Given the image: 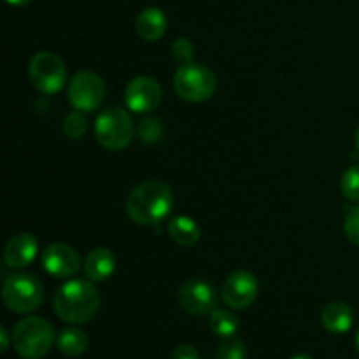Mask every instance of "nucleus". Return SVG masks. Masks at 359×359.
Instances as JSON below:
<instances>
[{
    "label": "nucleus",
    "mask_w": 359,
    "mask_h": 359,
    "mask_svg": "<svg viewBox=\"0 0 359 359\" xmlns=\"http://www.w3.org/2000/svg\"><path fill=\"white\" fill-rule=\"evenodd\" d=\"M174 195L167 184L160 181H146L130 191L126 198V214L142 226H154L170 214Z\"/></svg>",
    "instance_id": "f257e3e1"
},
{
    "label": "nucleus",
    "mask_w": 359,
    "mask_h": 359,
    "mask_svg": "<svg viewBox=\"0 0 359 359\" xmlns=\"http://www.w3.org/2000/svg\"><path fill=\"white\" fill-rule=\"evenodd\" d=\"M53 307L62 321L83 325L97 316L100 309V294L91 280L72 279L56 291Z\"/></svg>",
    "instance_id": "f03ea898"
},
{
    "label": "nucleus",
    "mask_w": 359,
    "mask_h": 359,
    "mask_svg": "<svg viewBox=\"0 0 359 359\" xmlns=\"http://www.w3.org/2000/svg\"><path fill=\"white\" fill-rule=\"evenodd\" d=\"M55 330L42 318H25L14 326L13 346L23 359H42L55 344Z\"/></svg>",
    "instance_id": "7ed1b4c3"
},
{
    "label": "nucleus",
    "mask_w": 359,
    "mask_h": 359,
    "mask_svg": "<svg viewBox=\"0 0 359 359\" xmlns=\"http://www.w3.org/2000/svg\"><path fill=\"white\" fill-rule=\"evenodd\" d=\"M133 121L121 107H107L95 119V139L104 149L121 151L132 142Z\"/></svg>",
    "instance_id": "20e7f679"
},
{
    "label": "nucleus",
    "mask_w": 359,
    "mask_h": 359,
    "mask_svg": "<svg viewBox=\"0 0 359 359\" xmlns=\"http://www.w3.org/2000/svg\"><path fill=\"white\" fill-rule=\"evenodd\" d=\"M174 90L182 100L200 104L209 100L216 91V76L203 63H184L175 70Z\"/></svg>",
    "instance_id": "39448f33"
},
{
    "label": "nucleus",
    "mask_w": 359,
    "mask_h": 359,
    "mask_svg": "<svg viewBox=\"0 0 359 359\" xmlns=\"http://www.w3.org/2000/svg\"><path fill=\"white\" fill-rule=\"evenodd\" d=\"M44 298L42 283L32 273H13L2 287V300L11 312L30 314L37 311Z\"/></svg>",
    "instance_id": "423d86ee"
},
{
    "label": "nucleus",
    "mask_w": 359,
    "mask_h": 359,
    "mask_svg": "<svg viewBox=\"0 0 359 359\" xmlns=\"http://www.w3.org/2000/svg\"><path fill=\"white\" fill-rule=\"evenodd\" d=\"M28 77L39 93L55 95L65 86L67 67L55 53L39 51L28 63Z\"/></svg>",
    "instance_id": "0eeeda50"
},
{
    "label": "nucleus",
    "mask_w": 359,
    "mask_h": 359,
    "mask_svg": "<svg viewBox=\"0 0 359 359\" xmlns=\"http://www.w3.org/2000/svg\"><path fill=\"white\" fill-rule=\"evenodd\" d=\"M105 98V84L98 74L81 70L72 77L69 86V102L76 111L93 112Z\"/></svg>",
    "instance_id": "6e6552de"
},
{
    "label": "nucleus",
    "mask_w": 359,
    "mask_h": 359,
    "mask_svg": "<svg viewBox=\"0 0 359 359\" xmlns=\"http://www.w3.org/2000/svg\"><path fill=\"white\" fill-rule=\"evenodd\" d=\"M177 302L191 316H207L216 311L217 293L212 284L202 279H191L179 287Z\"/></svg>",
    "instance_id": "1a4fd4ad"
},
{
    "label": "nucleus",
    "mask_w": 359,
    "mask_h": 359,
    "mask_svg": "<svg viewBox=\"0 0 359 359\" xmlns=\"http://www.w3.org/2000/svg\"><path fill=\"white\" fill-rule=\"evenodd\" d=\"M221 294L228 307L233 311H244L251 307L258 297V280L255 273L248 270H237L226 277Z\"/></svg>",
    "instance_id": "9d476101"
},
{
    "label": "nucleus",
    "mask_w": 359,
    "mask_h": 359,
    "mask_svg": "<svg viewBox=\"0 0 359 359\" xmlns=\"http://www.w3.org/2000/svg\"><path fill=\"white\" fill-rule=\"evenodd\" d=\"M161 102V86L154 77L137 76L126 84L125 104L137 114L153 112Z\"/></svg>",
    "instance_id": "9b49d317"
},
{
    "label": "nucleus",
    "mask_w": 359,
    "mask_h": 359,
    "mask_svg": "<svg viewBox=\"0 0 359 359\" xmlns=\"http://www.w3.org/2000/svg\"><path fill=\"white\" fill-rule=\"evenodd\" d=\"M42 269L56 279H70L81 270V258L76 249L63 242L49 244L41 256Z\"/></svg>",
    "instance_id": "f8f14e48"
},
{
    "label": "nucleus",
    "mask_w": 359,
    "mask_h": 359,
    "mask_svg": "<svg viewBox=\"0 0 359 359\" xmlns=\"http://www.w3.org/2000/svg\"><path fill=\"white\" fill-rule=\"evenodd\" d=\"M39 252V242L32 233H18L9 238L4 251V259L9 269L21 270L30 265Z\"/></svg>",
    "instance_id": "ddd939ff"
},
{
    "label": "nucleus",
    "mask_w": 359,
    "mask_h": 359,
    "mask_svg": "<svg viewBox=\"0 0 359 359\" xmlns=\"http://www.w3.org/2000/svg\"><path fill=\"white\" fill-rule=\"evenodd\" d=\"M84 276L91 283H104L114 273L116 256L107 248H97L84 259Z\"/></svg>",
    "instance_id": "4468645a"
},
{
    "label": "nucleus",
    "mask_w": 359,
    "mask_h": 359,
    "mask_svg": "<svg viewBox=\"0 0 359 359\" xmlns=\"http://www.w3.org/2000/svg\"><path fill=\"white\" fill-rule=\"evenodd\" d=\"M354 323V311L346 302H332L321 312V325L333 335H342L351 330Z\"/></svg>",
    "instance_id": "2eb2a0df"
},
{
    "label": "nucleus",
    "mask_w": 359,
    "mask_h": 359,
    "mask_svg": "<svg viewBox=\"0 0 359 359\" xmlns=\"http://www.w3.org/2000/svg\"><path fill=\"white\" fill-rule=\"evenodd\" d=\"M167 16L158 7H147L137 16L135 30L140 39L147 42L160 41L167 32Z\"/></svg>",
    "instance_id": "dca6fc26"
},
{
    "label": "nucleus",
    "mask_w": 359,
    "mask_h": 359,
    "mask_svg": "<svg viewBox=\"0 0 359 359\" xmlns=\"http://www.w3.org/2000/svg\"><path fill=\"white\" fill-rule=\"evenodd\" d=\"M168 237L182 248H191L200 241V226L188 216H177L168 221Z\"/></svg>",
    "instance_id": "f3484780"
},
{
    "label": "nucleus",
    "mask_w": 359,
    "mask_h": 359,
    "mask_svg": "<svg viewBox=\"0 0 359 359\" xmlns=\"http://www.w3.org/2000/svg\"><path fill=\"white\" fill-rule=\"evenodd\" d=\"M56 347L67 358H77L86 353L88 337L79 328H65L56 337Z\"/></svg>",
    "instance_id": "a211bd4d"
},
{
    "label": "nucleus",
    "mask_w": 359,
    "mask_h": 359,
    "mask_svg": "<svg viewBox=\"0 0 359 359\" xmlns=\"http://www.w3.org/2000/svg\"><path fill=\"white\" fill-rule=\"evenodd\" d=\"M238 328H241V323H238V318L233 312L216 309L210 314V330L221 339H233Z\"/></svg>",
    "instance_id": "6ab92c4d"
},
{
    "label": "nucleus",
    "mask_w": 359,
    "mask_h": 359,
    "mask_svg": "<svg viewBox=\"0 0 359 359\" xmlns=\"http://www.w3.org/2000/svg\"><path fill=\"white\" fill-rule=\"evenodd\" d=\"M161 133H163V125L156 116H147L137 126V135L144 144L158 142L161 139Z\"/></svg>",
    "instance_id": "aec40b11"
},
{
    "label": "nucleus",
    "mask_w": 359,
    "mask_h": 359,
    "mask_svg": "<svg viewBox=\"0 0 359 359\" xmlns=\"http://www.w3.org/2000/svg\"><path fill=\"white\" fill-rule=\"evenodd\" d=\"M342 195L351 202H359V165H353L344 172L340 179Z\"/></svg>",
    "instance_id": "412c9836"
},
{
    "label": "nucleus",
    "mask_w": 359,
    "mask_h": 359,
    "mask_svg": "<svg viewBox=\"0 0 359 359\" xmlns=\"http://www.w3.org/2000/svg\"><path fill=\"white\" fill-rule=\"evenodd\" d=\"M88 130V121L84 118V114L81 111L70 112L65 116V121H63V132L69 139L79 140L81 137L86 133Z\"/></svg>",
    "instance_id": "4be33fe9"
},
{
    "label": "nucleus",
    "mask_w": 359,
    "mask_h": 359,
    "mask_svg": "<svg viewBox=\"0 0 359 359\" xmlns=\"http://www.w3.org/2000/svg\"><path fill=\"white\" fill-rule=\"evenodd\" d=\"M245 346L238 339H226L217 347L216 359H245Z\"/></svg>",
    "instance_id": "5701e85b"
},
{
    "label": "nucleus",
    "mask_w": 359,
    "mask_h": 359,
    "mask_svg": "<svg viewBox=\"0 0 359 359\" xmlns=\"http://www.w3.org/2000/svg\"><path fill=\"white\" fill-rule=\"evenodd\" d=\"M172 56L179 62V65L193 62V44L189 39L179 37L177 41L172 44Z\"/></svg>",
    "instance_id": "b1692460"
},
{
    "label": "nucleus",
    "mask_w": 359,
    "mask_h": 359,
    "mask_svg": "<svg viewBox=\"0 0 359 359\" xmlns=\"http://www.w3.org/2000/svg\"><path fill=\"white\" fill-rule=\"evenodd\" d=\"M344 231H346V237L359 248V205L353 207L347 212L346 223H344Z\"/></svg>",
    "instance_id": "393cba45"
},
{
    "label": "nucleus",
    "mask_w": 359,
    "mask_h": 359,
    "mask_svg": "<svg viewBox=\"0 0 359 359\" xmlns=\"http://www.w3.org/2000/svg\"><path fill=\"white\" fill-rule=\"evenodd\" d=\"M172 359H200V356L195 347L184 344V346L175 347L174 353H172Z\"/></svg>",
    "instance_id": "a878e982"
},
{
    "label": "nucleus",
    "mask_w": 359,
    "mask_h": 359,
    "mask_svg": "<svg viewBox=\"0 0 359 359\" xmlns=\"http://www.w3.org/2000/svg\"><path fill=\"white\" fill-rule=\"evenodd\" d=\"M0 337H2V344H0V351H2V353H6L7 347H9V332H7L6 326H2V328H0Z\"/></svg>",
    "instance_id": "bb28decb"
},
{
    "label": "nucleus",
    "mask_w": 359,
    "mask_h": 359,
    "mask_svg": "<svg viewBox=\"0 0 359 359\" xmlns=\"http://www.w3.org/2000/svg\"><path fill=\"white\" fill-rule=\"evenodd\" d=\"M7 4H11V6H25L27 2H30V0H6Z\"/></svg>",
    "instance_id": "cd10ccee"
},
{
    "label": "nucleus",
    "mask_w": 359,
    "mask_h": 359,
    "mask_svg": "<svg viewBox=\"0 0 359 359\" xmlns=\"http://www.w3.org/2000/svg\"><path fill=\"white\" fill-rule=\"evenodd\" d=\"M291 359H312L311 356H309V354H305V353H302V354H297V356H293Z\"/></svg>",
    "instance_id": "c85d7f7f"
},
{
    "label": "nucleus",
    "mask_w": 359,
    "mask_h": 359,
    "mask_svg": "<svg viewBox=\"0 0 359 359\" xmlns=\"http://www.w3.org/2000/svg\"><path fill=\"white\" fill-rule=\"evenodd\" d=\"M356 149H358V153H359V126H358V130H356Z\"/></svg>",
    "instance_id": "c756f323"
},
{
    "label": "nucleus",
    "mask_w": 359,
    "mask_h": 359,
    "mask_svg": "<svg viewBox=\"0 0 359 359\" xmlns=\"http://www.w3.org/2000/svg\"><path fill=\"white\" fill-rule=\"evenodd\" d=\"M356 349H358V353H359V330H358V333H356Z\"/></svg>",
    "instance_id": "7c9ffc66"
}]
</instances>
